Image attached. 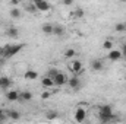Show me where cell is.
<instances>
[{"label": "cell", "instance_id": "2", "mask_svg": "<svg viewBox=\"0 0 126 124\" xmlns=\"http://www.w3.org/2000/svg\"><path fill=\"white\" fill-rule=\"evenodd\" d=\"M98 118L101 123L113 121V108L110 105H101L98 110Z\"/></svg>", "mask_w": 126, "mask_h": 124}, {"label": "cell", "instance_id": "6", "mask_svg": "<svg viewBox=\"0 0 126 124\" xmlns=\"http://www.w3.org/2000/svg\"><path fill=\"white\" fill-rule=\"evenodd\" d=\"M34 4L37 6V9H38L40 12H47V10L51 9L50 3H48L47 0H34Z\"/></svg>", "mask_w": 126, "mask_h": 124}, {"label": "cell", "instance_id": "13", "mask_svg": "<svg viewBox=\"0 0 126 124\" xmlns=\"http://www.w3.org/2000/svg\"><path fill=\"white\" fill-rule=\"evenodd\" d=\"M10 85H12L10 77H7V76H1V85H0V88H1V89H9Z\"/></svg>", "mask_w": 126, "mask_h": 124}, {"label": "cell", "instance_id": "30", "mask_svg": "<svg viewBox=\"0 0 126 124\" xmlns=\"http://www.w3.org/2000/svg\"><path fill=\"white\" fill-rule=\"evenodd\" d=\"M18 3H19V0H10V4L12 6H18Z\"/></svg>", "mask_w": 126, "mask_h": 124}, {"label": "cell", "instance_id": "17", "mask_svg": "<svg viewBox=\"0 0 126 124\" xmlns=\"http://www.w3.org/2000/svg\"><path fill=\"white\" fill-rule=\"evenodd\" d=\"M53 28H54V26H53L51 24H44V25L41 26V31L44 32L46 35H51V34H53Z\"/></svg>", "mask_w": 126, "mask_h": 124}, {"label": "cell", "instance_id": "19", "mask_svg": "<svg viewBox=\"0 0 126 124\" xmlns=\"http://www.w3.org/2000/svg\"><path fill=\"white\" fill-rule=\"evenodd\" d=\"M7 35H9L10 38L16 39V38H18V35H19V32H18V29H16L15 26H10V28L7 29Z\"/></svg>", "mask_w": 126, "mask_h": 124}, {"label": "cell", "instance_id": "23", "mask_svg": "<svg viewBox=\"0 0 126 124\" xmlns=\"http://www.w3.org/2000/svg\"><path fill=\"white\" fill-rule=\"evenodd\" d=\"M103 48L107 50V51H110V50L113 48V41H111V39H106V41L103 42Z\"/></svg>", "mask_w": 126, "mask_h": 124}, {"label": "cell", "instance_id": "21", "mask_svg": "<svg viewBox=\"0 0 126 124\" xmlns=\"http://www.w3.org/2000/svg\"><path fill=\"white\" fill-rule=\"evenodd\" d=\"M53 34H54V35H57V37H62L63 34H64V28L60 26V25H56V26L53 28Z\"/></svg>", "mask_w": 126, "mask_h": 124}, {"label": "cell", "instance_id": "7", "mask_svg": "<svg viewBox=\"0 0 126 124\" xmlns=\"http://www.w3.org/2000/svg\"><path fill=\"white\" fill-rule=\"evenodd\" d=\"M53 80H54V85L56 86H63V85H66L67 83V76L62 73V72H59L54 77H53Z\"/></svg>", "mask_w": 126, "mask_h": 124}, {"label": "cell", "instance_id": "3", "mask_svg": "<svg viewBox=\"0 0 126 124\" xmlns=\"http://www.w3.org/2000/svg\"><path fill=\"white\" fill-rule=\"evenodd\" d=\"M85 118H87V110L82 105L76 107V110H75V121L76 123H84Z\"/></svg>", "mask_w": 126, "mask_h": 124}, {"label": "cell", "instance_id": "27", "mask_svg": "<svg viewBox=\"0 0 126 124\" xmlns=\"http://www.w3.org/2000/svg\"><path fill=\"white\" fill-rule=\"evenodd\" d=\"M6 117H7V115H6V111L0 110V123H1V121H4V120H6Z\"/></svg>", "mask_w": 126, "mask_h": 124}, {"label": "cell", "instance_id": "8", "mask_svg": "<svg viewBox=\"0 0 126 124\" xmlns=\"http://www.w3.org/2000/svg\"><path fill=\"white\" fill-rule=\"evenodd\" d=\"M4 96H6L7 101H10V102H16V101H19V98H21V92H18L16 89H13V91H7V92L4 93Z\"/></svg>", "mask_w": 126, "mask_h": 124}, {"label": "cell", "instance_id": "26", "mask_svg": "<svg viewBox=\"0 0 126 124\" xmlns=\"http://www.w3.org/2000/svg\"><path fill=\"white\" fill-rule=\"evenodd\" d=\"M57 73H59V70H56V69H50V70H48V73H47V76H50V77L53 79Z\"/></svg>", "mask_w": 126, "mask_h": 124}, {"label": "cell", "instance_id": "16", "mask_svg": "<svg viewBox=\"0 0 126 124\" xmlns=\"http://www.w3.org/2000/svg\"><path fill=\"white\" fill-rule=\"evenodd\" d=\"M6 115H7L9 118H12V120H19V118H21V114H19L18 111H15V110L6 111Z\"/></svg>", "mask_w": 126, "mask_h": 124}, {"label": "cell", "instance_id": "31", "mask_svg": "<svg viewBox=\"0 0 126 124\" xmlns=\"http://www.w3.org/2000/svg\"><path fill=\"white\" fill-rule=\"evenodd\" d=\"M122 54H123V56H126V42L123 44V47H122Z\"/></svg>", "mask_w": 126, "mask_h": 124}, {"label": "cell", "instance_id": "34", "mask_svg": "<svg viewBox=\"0 0 126 124\" xmlns=\"http://www.w3.org/2000/svg\"><path fill=\"white\" fill-rule=\"evenodd\" d=\"M0 24H1V19H0Z\"/></svg>", "mask_w": 126, "mask_h": 124}, {"label": "cell", "instance_id": "20", "mask_svg": "<svg viewBox=\"0 0 126 124\" xmlns=\"http://www.w3.org/2000/svg\"><path fill=\"white\" fill-rule=\"evenodd\" d=\"M84 9L82 7H75V12H73V16H75V19H81L82 16H84Z\"/></svg>", "mask_w": 126, "mask_h": 124}, {"label": "cell", "instance_id": "18", "mask_svg": "<svg viewBox=\"0 0 126 124\" xmlns=\"http://www.w3.org/2000/svg\"><path fill=\"white\" fill-rule=\"evenodd\" d=\"M63 56H64V59H73L76 56V51H75V48H67L63 53Z\"/></svg>", "mask_w": 126, "mask_h": 124}, {"label": "cell", "instance_id": "29", "mask_svg": "<svg viewBox=\"0 0 126 124\" xmlns=\"http://www.w3.org/2000/svg\"><path fill=\"white\" fill-rule=\"evenodd\" d=\"M62 3L64 6H70V4L73 3V0H62Z\"/></svg>", "mask_w": 126, "mask_h": 124}, {"label": "cell", "instance_id": "22", "mask_svg": "<svg viewBox=\"0 0 126 124\" xmlns=\"http://www.w3.org/2000/svg\"><path fill=\"white\" fill-rule=\"evenodd\" d=\"M114 31L116 32H126V24H122V22L116 24L114 25Z\"/></svg>", "mask_w": 126, "mask_h": 124}, {"label": "cell", "instance_id": "11", "mask_svg": "<svg viewBox=\"0 0 126 124\" xmlns=\"http://www.w3.org/2000/svg\"><path fill=\"white\" fill-rule=\"evenodd\" d=\"M41 85H43L44 88H51V86H54V80H53L50 76H44V77L41 79Z\"/></svg>", "mask_w": 126, "mask_h": 124}, {"label": "cell", "instance_id": "4", "mask_svg": "<svg viewBox=\"0 0 126 124\" xmlns=\"http://www.w3.org/2000/svg\"><path fill=\"white\" fill-rule=\"evenodd\" d=\"M67 85H69L70 89H73V91H79L82 83H81V79L78 77V74H73L72 77L67 79Z\"/></svg>", "mask_w": 126, "mask_h": 124}, {"label": "cell", "instance_id": "1", "mask_svg": "<svg viewBox=\"0 0 126 124\" xmlns=\"http://www.w3.org/2000/svg\"><path fill=\"white\" fill-rule=\"evenodd\" d=\"M22 48H24V44H15V45L7 44V45H4L3 48H0V56L4 57V59H10V57H13L15 54H18Z\"/></svg>", "mask_w": 126, "mask_h": 124}, {"label": "cell", "instance_id": "24", "mask_svg": "<svg viewBox=\"0 0 126 124\" xmlns=\"http://www.w3.org/2000/svg\"><path fill=\"white\" fill-rule=\"evenodd\" d=\"M38 9H37V6L35 4H28L27 6V12H30V13H35Z\"/></svg>", "mask_w": 126, "mask_h": 124}, {"label": "cell", "instance_id": "25", "mask_svg": "<svg viewBox=\"0 0 126 124\" xmlns=\"http://www.w3.org/2000/svg\"><path fill=\"white\" fill-rule=\"evenodd\" d=\"M56 117H57V112H56V111H48V112H47V118H48V120H54Z\"/></svg>", "mask_w": 126, "mask_h": 124}, {"label": "cell", "instance_id": "5", "mask_svg": "<svg viewBox=\"0 0 126 124\" xmlns=\"http://www.w3.org/2000/svg\"><path fill=\"white\" fill-rule=\"evenodd\" d=\"M69 70L73 73V74H79L81 72H82V63L79 62V60H73V62L69 63Z\"/></svg>", "mask_w": 126, "mask_h": 124}, {"label": "cell", "instance_id": "10", "mask_svg": "<svg viewBox=\"0 0 126 124\" xmlns=\"http://www.w3.org/2000/svg\"><path fill=\"white\" fill-rule=\"evenodd\" d=\"M103 67H104V64L101 60H98V59H95L91 62V69L94 70V72H100V70H103Z\"/></svg>", "mask_w": 126, "mask_h": 124}, {"label": "cell", "instance_id": "14", "mask_svg": "<svg viewBox=\"0 0 126 124\" xmlns=\"http://www.w3.org/2000/svg\"><path fill=\"white\" fill-rule=\"evenodd\" d=\"M10 18H12V19H19V18H21V9H19L18 6H13V7L10 9Z\"/></svg>", "mask_w": 126, "mask_h": 124}, {"label": "cell", "instance_id": "35", "mask_svg": "<svg viewBox=\"0 0 126 124\" xmlns=\"http://www.w3.org/2000/svg\"><path fill=\"white\" fill-rule=\"evenodd\" d=\"M123 1H126V0H123Z\"/></svg>", "mask_w": 126, "mask_h": 124}, {"label": "cell", "instance_id": "9", "mask_svg": "<svg viewBox=\"0 0 126 124\" xmlns=\"http://www.w3.org/2000/svg\"><path fill=\"white\" fill-rule=\"evenodd\" d=\"M123 57V54H122V51H119V50H110L109 51V54H107V59L110 60V62H117V60H120Z\"/></svg>", "mask_w": 126, "mask_h": 124}, {"label": "cell", "instance_id": "28", "mask_svg": "<svg viewBox=\"0 0 126 124\" xmlns=\"http://www.w3.org/2000/svg\"><path fill=\"white\" fill-rule=\"evenodd\" d=\"M51 96V92H44L41 95V99H47V98H50Z\"/></svg>", "mask_w": 126, "mask_h": 124}, {"label": "cell", "instance_id": "15", "mask_svg": "<svg viewBox=\"0 0 126 124\" xmlns=\"http://www.w3.org/2000/svg\"><path fill=\"white\" fill-rule=\"evenodd\" d=\"M32 99V93L25 91V92H21V98H19V102H28Z\"/></svg>", "mask_w": 126, "mask_h": 124}, {"label": "cell", "instance_id": "12", "mask_svg": "<svg viewBox=\"0 0 126 124\" xmlns=\"http://www.w3.org/2000/svg\"><path fill=\"white\" fill-rule=\"evenodd\" d=\"M24 77L28 79V80H35V79H38V73L35 70H27L24 73Z\"/></svg>", "mask_w": 126, "mask_h": 124}, {"label": "cell", "instance_id": "32", "mask_svg": "<svg viewBox=\"0 0 126 124\" xmlns=\"http://www.w3.org/2000/svg\"><path fill=\"white\" fill-rule=\"evenodd\" d=\"M0 85H1V76H0Z\"/></svg>", "mask_w": 126, "mask_h": 124}, {"label": "cell", "instance_id": "33", "mask_svg": "<svg viewBox=\"0 0 126 124\" xmlns=\"http://www.w3.org/2000/svg\"><path fill=\"white\" fill-rule=\"evenodd\" d=\"M24 1H31V0H24Z\"/></svg>", "mask_w": 126, "mask_h": 124}]
</instances>
